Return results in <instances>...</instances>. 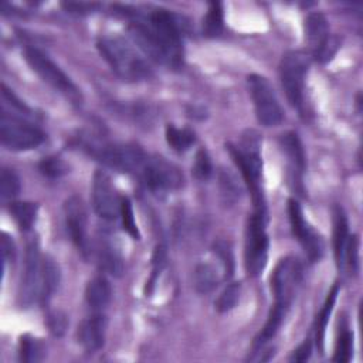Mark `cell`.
<instances>
[{
    "label": "cell",
    "mask_w": 363,
    "mask_h": 363,
    "mask_svg": "<svg viewBox=\"0 0 363 363\" xmlns=\"http://www.w3.org/2000/svg\"><path fill=\"white\" fill-rule=\"evenodd\" d=\"M305 33L312 55L319 62L329 61L339 47L336 37L330 35L328 20L322 13H311L305 20Z\"/></svg>",
    "instance_id": "cell-12"
},
{
    "label": "cell",
    "mask_w": 363,
    "mask_h": 363,
    "mask_svg": "<svg viewBox=\"0 0 363 363\" xmlns=\"http://www.w3.org/2000/svg\"><path fill=\"white\" fill-rule=\"evenodd\" d=\"M47 325H48V328H50L52 335L62 336L65 329H67V326H68V320H67V316L62 312L54 311V312H51L48 315Z\"/></svg>",
    "instance_id": "cell-39"
},
{
    "label": "cell",
    "mask_w": 363,
    "mask_h": 363,
    "mask_svg": "<svg viewBox=\"0 0 363 363\" xmlns=\"http://www.w3.org/2000/svg\"><path fill=\"white\" fill-rule=\"evenodd\" d=\"M339 294V285L335 284L330 289V292L328 294V298L325 301V305L323 308L320 309L319 315H318V319H316V345H318V349L319 352L322 353L323 350V339H325V330H326V326H328V322H329V316H330V312L333 309V303L336 301V296Z\"/></svg>",
    "instance_id": "cell-27"
},
{
    "label": "cell",
    "mask_w": 363,
    "mask_h": 363,
    "mask_svg": "<svg viewBox=\"0 0 363 363\" xmlns=\"http://www.w3.org/2000/svg\"><path fill=\"white\" fill-rule=\"evenodd\" d=\"M89 153L105 166L125 173L140 174L147 156L135 145H112V143H88Z\"/></svg>",
    "instance_id": "cell-3"
},
{
    "label": "cell",
    "mask_w": 363,
    "mask_h": 363,
    "mask_svg": "<svg viewBox=\"0 0 363 363\" xmlns=\"http://www.w3.org/2000/svg\"><path fill=\"white\" fill-rule=\"evenodd\" d=\"M119 216H121V218H122L123 230H125L130 237H133L135 240H139V238H140V234H139V230H138L135 217H133V210H132L130 200H129L128 197H122V199H121V213H119Z\"/></svg>",
    "instance_id": "cell-35"
},
{
    "label": "cell",
    "mask_w": 363,
    "mask_h": 363,
    "mask_svg": "<svg viewBox=\"0 0 363 363\" xmlns=\"http://www.w3.org/2000/svg\"><path fill=\"white\" fill-rule=\"evenodd\" d=\"M352 350H353V333L349 332L347 329H343L340 332V336L336 340L333 360L340 363L349 362L352 357Z\"/></svg>",
    "instance_id": "cell-34"
},
{
    "label": "cell",
    "mask_w": 363,
    "mask_h": 363,
    "mask_svg": "<svg viewBox=\"0 0 363 363\" xmlns=\"http://www.w3.org/2000/svg\"><path fill=\"white\" fill-rule=\"evenodd\" d=\"M24 58L33 68V71H35L43 81L51 85L55 91L65 95L72 104H81L82 96L77 85L43 51L33 47H27L24 50Z\"/></svg>",
    "instance_id": "cell-4"
},
{
    "label": "cell",
    "mask_w": 363,
    "mask_h": 363,
    "mask_svg": "<svg viewBox=\"0 0 363 363\" xmlns=\"http://www.w3.org/2000/svg\"><path fill=\"white\" fill-rule=\"evenodd\" d=\"M112 296V288L109 281L99 275L92 278L85 289V299L92 309H104Z\"/></svg>",
    "instance_id": "cell-22"
},
{
    "label": "cell",
    "mask_w": 363,
    "mask_h": 363,
    "mask_svg": "<svg viewBox=\"0 0 363 363\" xmlns=\"http://www.w3.org/2000/svg\"><path fill=\"white\" fill-rule=\"evenodd\" d=\"M38 169L45 177L58 179L68 172V164L58 156H48L40 162Z\"/></svg>",
    "instance_id": "cell-33"
},
{
    "label": "cell",
    "mask_w": 363,
    "mask_h": 363,
    "mask_svg": "<svg viewBox=\"0 0 363 363\" xmlns=\"http://www.w3.org/2000/svg\"><path fill=\"white\" fill-rule=\"evenodd\" d=\"M218 272L211 264H199L193 272V286L199 294H208L218 285Z\"/></svg>",
    "instance_id": "cell-25"
},
{
    "label": "cell",
    "mask_w": 363,
    "mask_h": 363,
    "mask_svg": "<svg viewBox=\"0 0 363 363\" xmlns=\"http://www.w3.org/2000/svg\"><path fill=\"white\" fill-rule=\"evenodd\" d=\"M223 30V9L220 3H210L203 21V31L208 37H216Z\"/></svg>",
    "instance_id": "cell-30"
},
{
    "label": "cell",
    "mask_w": 363,
    "mask_h": 363,
    "mask_svg": "<svg viewBox=\"0 0 363 363\" xmlns=\"http://www.w3.org/2000/svg\"><path fill=\"white\" fill-rule=\"evenodd\" d=\"M1 254H3L4 262L14 258V244L7 234H3V238H1Z\"/></svg>",
    "instance_id": "cell-43"
},
{
    "label": "cell",
    "mask_w": 363,
    "mask_h": 363,
    "mask_svg": "<svg viewBox=\"0 0 363 363\" xmlns=\"http://www.w3.org/2000/svg\"><path fill=\"white\" fill-rule=\"evenodd\" d=\"M267 214L255 213L248 220L245 234V271L250 277H258L268 261V245L269 240L265 231Z\"/></svg>",
    "instance_id": "cell-5"
},
{
    "label": "cell",
    "mask_w": 363,
    "mask_h": 363,
    "mask_svg": "<svg viewBox=\"0 0 363 363\" xmlns=\"http://www.w3.org/2000/svg\"><path fill=\"white\" fill-rule=\"evenodd\" d=\"M106 328V316L102 313H95L82 320V323L78 326V342L88 353L99 350L105 343Z\"/></svg>",
    "instance_id": "cell-18"
},
{
    "label": "cell",
    "mask_w": 363,
    "mask_h": 363,
    "mask_svg": "<svg viewBox=\"0 0 363 363\" xmlns=\"http://www.w3.org/2000/svg\"><path fill=\"white\" fill-rule=\"evenodd\" d=\"M288 214L294 237L303 247L311 262L320 259L323 254V241L320 235L308 224L303 217L302 208L295 199L288 200Z\"/></svg>",
    "instance_id": "cell-14"
},
{
    "label": "cell",
    "mask_w": 363,
    "mask_h": 363,
    "mask_svg": "<svg viewBox=\"0 0 363 363\" xmlns=\"http://www.w3.org/2000/svg\"><path fill=\"white\" fill-rule=\"evenodd\" d=\"M166 140L170 145V147L176 152H186L187 149H190V146L194 143L196 138L194 133L187 129H179L173 125H167L166 126Z\"/></svg>",
    "instance_id": "cell-28"
},
{
    "label": "cell",
    "mask_w": 363,
    "mask_h": 363,
    "mask_svg": "<svg viewBox=\"0 0 363 363\" xmlns=\"http://www.w3.org/2000/svg\"><path fill=\"white\" fill-rule=\"evenodd\" d=\"M96 47L119 78L125 81H139L150 75L147 62L125 38L119 35H104L98 40Z\"/></svg>",
    "instance_id": "cell-2"
},
{
    "label": "cell",
    "mask_w": 363,
    "mask_h": 363,
    "mask_svg": "<svg viewBox=\"0 0 363 363\" xmlns=\"http://www.w3.org/2000/svg\"><path fill=\"white\" fill-rule=\"evenodd\" d=\"M1 95H3V99L4 101H7L13 108H16V109H18V111H21V112H26V113H30V109H28V106L24 104V102H21L4 84H3V91H1Z\"/></svg>",
    "instance_id": "cell-42"
},
{
    "label": "cell",
    "mask_w": 363,
    "mask_h": 363,
    "mask_svg": "<svg viewBox=\"0 0 363 363\" xmlns=\"http://www.w3.org/2000/svg\"><path fill=\"white\" fill-rule=\"evenodd\" d=\"M147 26L166 45L177 64L182 62V27L173 13L164 9L153 10L147 17Z\"/></svg>",
    "instance_id": "cell-13"
},
{
    "label": "cell",
    "mask_w": 363,
    "mask_h": 363,
    "mask_svg": "<svg viewBox=\"0 0 363 363\" xmlns=\"http://www.w3.org/2000/svg\"><path fill=\"white\" fill-rule=\"evenodd\" d=\"M38 206L31 201H11L10 213L21 231L31 230L37 218Z\"/></svg>",
    "instance_id": "cell-26"
},
{
    "label": "cell",
    "mask_w": 363,
    "mask_h": 363,
    "mask_svg": "<svg viewBox=\"0 0 363 363\" xmlns=\"http://www.w3.org/2000/svg\"><path fill=\"white\" fill-rule=\"evenodd\" d=\"M43 275V258L37 241H31L27 245L24 257V271L20 281L18 301L21 306H30L35 301H40Z\"/></svg>",
    "instance_id": "cell-11"
},
{
    "label": "cell",
    "mask_w": 363,
    "mask_h": 363,
    "mask_svg": "<svg viewBox=\"0 0 363 363\" xmlns=\"http://www.w3.org/2000/svg\"><path fill=\"white\" fill-rule=\"evenodd\" d=\"M128 31L133 40V43L143 51L145 55H147L150 60L167 64L172 67H177L179 64L170 54V51L166 48V45L157 38V35L153 33V30L147 26L146 21L136 20L132 21L128 27Z\"/></svg>",
    "instance_id": "cell-16"
},
{
    "label": "cell",
    "mask_w": 363,
    "mask_h": 363,
    "mask_svg": "<svg viewBox=\"0 0 363 363\" xmlns=\"http://www.w3.org/2000/svg\"><path fill=\"white\" fill-rule=\"evenodd\" d=\"M309 68V58L301 51L286 52L279 64L281 84L289 104L302 109L303 106V91H305V77Z\"/></svg>",
    "instance_id": "cell-6"
},
{
    "label": "cell",
    "mask_w": 363,
    "mask_h": 363,
    "mask_svg": "<svg viewBox=\"0 0 363 363\" xmlns=\"http://www.w3.org/2000/svg\"><path fill=\"white\" fill-rule=\"evenodd\" d=\"M96 259L99 267L112 277H121L123 274V257L112 241L106 238L99 240L96 247Z\"/></svg>",
    "instance_id": "cell-19"
},
{
    "label": "cell",
    "mask_w": 363,
    "mask_h": 363,
    "mask_svg": "<svg viewBox=\"0 0 363 363\" xmlns=\"http://www.w3.org/2000/svg\"><path fill=\"white\" fill-rule=\"evenodd\" d=\"M302 279V267L294 257L282 258L271 277V288L275 296V303L291 306L295 294Z\"/></svg>",
    "instance_id": "cell-9"
},
{
    "label": "cell",
    "mask_w": 363,
    "mask_h": 363,
    "mask_svg": "<svg viewBox=\"0 0 363 363\" xmlns=\"http://www.w3.org/2000/svg\"><path fill=\"white\" fill-rule=\"evenodd\" d=\"M213 248L224 267L225 278H230L234 271V258H233V251H231L230 242L224 241V240H218L217 242H214Z\"/></svg>",
    "instance_id": "cell-36"
},
{
    "label": "cell",
    "mask_w": 363,
    "mask_h": 363,
    "mask_svg": "<svg viewBox=\"0 0 363 363\" xmlns=\"http://www.w3.org/2000/svg\"><path fill=\"white\" fill-rule=\"evenodd\" d=\"M193 174L196 179L199 180H207L211 176V160L210 156L207 153V150L200 149L196 153V159H194V164H193Z\"/></svg>",
    "instance_id": "cell-37"
},
{
    "label": "cell",
    "mask_w": 363,
    "mask_h": 363,
    "mask_svg": "<svg viewBox=\"0 0 363 363\" xmlns=\"http://www.w3.org/2000/svg\"><path fill=\"white\" fill-rule=\"evenodd\" d=\"M18 354L20 360L23 362H40L45 354V349L38 339L30 335H24L20 337Z\"/></svg>",
    "instance_id": "cell-29"
},
{
    "label": "cell",
    "mask_w": 363,
    "mask_h": 363,
    "mask_svg": "<svg viewBox=\"0 0 363 363\" xmlns=\"http://www.w3.org/2000/svg\"><path fill=\"white\" fill-rule=\"evenodd\" d=\"M65 224L72 242L77 248L86 255L89 252V244L86 237V213L84 203L79 197L72 196L64 204Z\"/></svg>",
    "instance_id": "cell-17"
},
{
    "label": "cell",
    "mask_w": 363,
    "mask_h": 363,
    "mask_svg": "<svg viewBox=\"0 0 363 363\" xmlns=\"http://www.w3.org/2000/svg\"><path fill=\"white\" fill-rule=\"evenodd\" d=\"M92 207L104 220H115L121 213V199L104 170H96L92 179Z\"/></svg>",
    "instance_id": "cell-15"
},
{
    "label": "cell",
    "mask_w": 363,
    "mask_h": 363,
    "mask_svg": "<svg viewBox=\"0 0 363 363\" xmlns=\"http://www.w3.org/2000/svg\"><path fill=\"white\" fill-rule=\"evenodd\" d=\"M279 142L291 163V167H292V172L295 173V180H296V174L301 176L305 169V153H303L302 143L295 132L284 133Z\"/></svg>",
    "instance_id": "cell-21"
},
{
    "label": "cell",
    "mask_w": 363,
    "mask_h": 363,
    "mask_svg": "<svg viewBox=\"0 0 363 363\" xmlns=\"http://www.w3.org/2000/svg\"><path fill=\"white\" fill-rule=\"evenodd\" d=\"M259 135L255 130H248L242 135L241 142L238 146H234L231 143L227 145V149L230 155L233 156L234 162L237 163L248 189L252 196L254 201V211L267 214V206L264 193L261 189V169H262V160L259 153Z\"/></svg>",
    "instance_id": "cell-1"
},
{
    "label": "cell",
    "mask_w": 363,
    "mask_h": 363,
    "mask_svg": "<svg viewBox=\"0 0 363 363\" xmlns=\"http://www.w3.org/2000/svg\"><path fill=\"white\" fill-rule=\"evenodd\" d=\"M311 350H312V343L309 339H306L303 343H301L291 354L289 360L291 362H306L311 356Z\"/></svg>",
    "instance_id": "cell-40"
},
{
    "label": "cell",
    "mask_w": 363,
    "mask_h": 363,
    "mask_svg": "<svg viewBox=\"0 0 363 363\" xmlns=\"http://www.w3.org/2000/svg\"><path fill=\"white\" fill-rule=\"evenodd\" d=\"M60 268L51 257L43 258V275H41V289H40V302L47 303L60 284Z\"/></svg>",
    "instance_id": "cell-24"
},
{
    "label": "cell",
    "mask_w": 363,
    "mask_h": 363,
    "mask_svg": "<svg viewBox=\"0 0 363 363\" xmlns=\"http://www.w3.org/2000/svg\"><path fill=\"white\" fill-rule=\"evenodd\" d=\"M288 311H289L288 306H284V305H279V303H274V306L269 311V315H268V319H267L264 328L261 329V332L255 337L254 347L262 349L277 335V332L279 330V328H281V325H282Z\"/></svg>",
    "instance_id": "cell-23"
},
{
    "label": "cell",
    "mask_w": 363,
    "mask_h": 363,
    "mask_svg": "<svg viewBox=\"0 0 363 363\" xmlns=\"http://www.w3.org/2000/svg\"><path fill=\"white\" fill-rule=\"evenodd\" d=\"M20 191V179L13 169L3 167L0 173V197L3 201L14 199Z\"/></svg>",
    "instance_id": "cell-31"
},
{
    "label": "cell",
    "mask_w": 363,
    "mask_h": 363,
    "mask_svg": "<svg viewBox=\"0 0 363 363\" xmlns=\"http://www.w3.org/2000/svg\"><path fill=\"white\" fill-rule=\"evenodd\" d=\"M62 7L68 13H75V14H85L89 11H94L99 7L96 3H62Z\"/></svg>",
    "instance_id": "cell-41"
},
{
    "label": "cell",
    "mask_w": 363,
    "mask_h": 363,
    "mask_svg": "<svg viewBox=\"0 0 363 363\" xmlns=\"http://www.w3.org/2000/svg\"><path fill=\"white\" fill-rule=\"evenodd\" d=\"M220 184H221V190H223V194L225 196L227 201L237 200V197L240 196V193H238L240 187L237 186V182L233 174L223 170L220 173Z\"/></svg>",
    "instance_id": "cell-38"
},
{
    "label": "cell",
    "mask_w": 363,
    "mask_h": 363,
    "mask_svg": "<svg viewBox=\"0 0 363 363\" xmlns=\"http://www.w3.org/2000/svg\"><path fill=\"white\" fill-rule=\"evenodd\" d=\"M140 176L155 193H164L183 186V174L179 167L163 156H147Z\"/></svg>",
    "instance_id": "cell-10"
},
{
    "label": "cell",
    "mask_w": 363,
    "mask_h": 363,
    "mask_svg": "<svg viewBox=\"0 0 363 363\" xmlns=\"http://www.w3.org/2000/svg\"><path fill=\"white\" fill-rule=\"evenodd\" d=\"M248 88L254 101L257 119L264 126H277L284 119V111L269 81L258 74L248 77Z\"/></svg>",
    "instance_id": "cell-8"
},
{
    "label": "cell",
    "mask_w": 363,
    "mask_h": 363,
    "mask_svg": "<svg viewBox=\"0 0 363 363\" xmlns=\"http://www.w3.org/2000/svg\"><path fill=\"white\" fill-rule=\"evenodd\" d=\"M240 295H241V284L240 282H233L230 284L217 298L216 301V309L218 312H228L231 311L237 302L240 301Z\"/></svg>",
    "instance_id": "cell-32"
},
{
    "label": "cell",
    "mask_w": 363,
    "mask_h": 363,
    "mask_svg": "<svg viewBox=\"0 0 363 363\" xmlns=\"http://www.w3.org/2000/svg\"><path fill=\"white\" fill-rule=\"evenodd\" d=\"M333 248H335V258L336 265L339 269H345V254L349 242V230H347V220L342 208L336 207L333 214Z\"/></svg>",
    "instance_id": "cell-20"
},
{
    "label": "cell",
    "mask_w": 363,
    "mask_h": 363,
    "mask_svg": "<svg viewBox=\"0 0 363 363\" xmlns=\"http://www.w3.org/2000/svg\"><path fill=\"white\" fill-rule=\"evenodd\" d=\"M44 133L34 125L16 118L7 112L0 116V140L10 150H30L40 146Z\"/></svg>",
    "instance_id": "cell-7"
}]
</instances>
